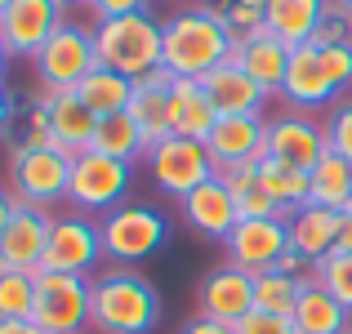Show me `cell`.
<instances>
[{"instance_id": "obj_16", "label": "cell", "mask_w": 352, "mask_h": 334, "mask_svg": "<svg viewBox=\"0 0 352 334\" xmlns=\"http://www.w3.org/2000/svg\"><path fill=\"white\" fill-rule=\"evenodd\" d=\"M214 170L267 161V116H219L206 138Z\"/></svg>"}, {"instance_id": "obj_35", "label": "cell", "mask_w": 352, "mask_h": 334, "mask_svg": "<svg viewBox=\"0 0 352 334\" xmlns=\"http://www.w3.org/2000/svg\"><path fill=\"white\" fill-rule=\"evenodd\" d=\"M312 276H317V281L352 312V254H339V249H335V254H326L317 267H312Z\"/></svg>"}, {"instance_id": "obj_40", "label": "cell", "mask_w": 352, "mask_h": 334, "mask_svg": "<svg viewBox=\"0 0 352 334\" xmlns=\"http://www.w3.org/2000/svg\"><path fill=\"white\" fill-rule=\"evenodd\" d=\"M179 334H236V326H223V321H210V317H201V312H197V317H192Z\"/></svg>"}, {"instance_id": "obj_18", "label": "cell", "mask_w": 352, "mask_h": 334, "mask_svg": "<svg viewBox=\"0 0 352 334\" xmlns=\"http://www.w3.org/2000/svg\"><path fill=\"white\" fill-rule=\"evenodd\" d=\"M179 210H183V223H188L197 236L219 241V245L232 236V227L241 223L236 201H232V192H228V183L219 179V174H214V179H206L197 192H188V197L179 201Z\"/></svg>"}, {"instance_id": "obj_32", "label": "cell", "mask_w": 352, "mask_h": 334, "mask_svg": "<svg viewBox=\"0 0 352 334\" xmlns=\"http://www.w3.org/2000/svg\"><path fill=\"white\" fill-rule=\"evenodd\" d=\"M299 285L294 276H285L281 267L272 272H258L254 276V312H267V317H290L294 299H299Z\"/></svg>"}, {"instance_id": "obj_39", "label": "cell", "mask_w": 352, "mask_h": 334, "mask_svg": "<svg viewBox=\"0 0 352 334\" xmlns=\"http://www.w3.org/2000/svg\"><path fill=\"white\" fill-rule=\"evenodd\" d=\"M85 9L94 14V23H103L120 14H147V0H85Z\"/></svg>"}, {"instance_id": "obj_38", "label": "cell", "mask_w": 352, "mask_h": 334, "mask_svg": "<svg viewBox=\"0 0 352 334\" xmlns=\"http://www.w3.org/2000/svg\"><path fill=\"white\" fill-rule=\"evenodd\" d=\"M236 334H299L290 317H267V312H250L236 326Z\"/></svg>"}, {"instance_id": "obj_42", "label": "cell", "mask_w": 352, "mask_h": 334, "mask_svg": "<svg viewBox=\"0 0 352 334\" xmlns=\"http://www.w3.org/2000/svg\"><path fill=\"white\" fill-rule=\"evenodd\" d=\"M339 254H352V214H339V241H335Z\"/></svg>"}, {"instance_id": "obj_49", "label": "cell", "mask_w": 352, "mask_h": 334, "mask_svg": "<svg viewBox=\"0 0 352 334\" xmlns=\"http://www.w3.org/2000/svg\"><path fill=\"white\" fill-rule=\"evenodd\" d=\"M5 9H9V0H0V14H5Z\"/></svg>"}, {"instance_id": "obj_7", "label": "cell", "mask_w": 352, "mask_h": 334, "mask_svg": "<svg viewBox=\"0 0 352 334\" xmlns=\"http://www.w3.org/2000/svg\"><path fill=\"white\" fill-rule=\"evenodd\" d=\"M36 80L41 89H76L89 71L98 67V49H94V27L76 23V18H63L58 32L41 45L36 54Z\"/></svg>"}, {"instance_id": "obj_3", "label": "cell", "mask_w": 352, "mask_h": 334, "mask_svg": "<svg viewBox=\"0 0 352 334\" xmlns=\"http://www.w3.org/2000/svg\"><path fill=\"white\" fill-rule=\"evenodd\" d=\"M352 89V45H299L290 54L285 67V85H281V103L294 111H312L335 107Z\"/></svg>"}, {"instance_id": "obj_37", "label": "cell", "mask_w": 352, "mask_h": 334, "mask_svg": "<svg viewBox=\"0 0 352 334\" xmlns=\"http://www.w3.org/2000/svg\"><path fill=\"white\" fill-rule=\"evenodd\" d=\"M308 45H352V14H348L344 5H335V0H330Z\"/></svg>"}, {"instance_id": "obj_15", "label": "cell", "mask_w": 352, "mask_h": 334, "mask_svg": "<svg viewBox=\"0 0 352 334\" xmlns=\"http://www.w3.org/2000/svg\"><path fill=\"white\" fill-rule=\"evenodd\" d=\"M63 18L67 14L54 0H9V9L0 14V41H5L9 58H36Z\"/></svg>"}, {"instance_id": "obj_4", "label": "cell", "mask_w": 352, "mask_h": 334, "mask_svg": "<svg viewBox=\"0 0 352 334\" xmlns=\"http://www.w3.org/2000/svg\"><path fill=\"white\" fill-rule=\"evenodd\" d=\"M98 67H112L129 80H143L161 67V23L152 14H120L94 23Z\"/></svg>"}, {"instance_id": "obj_34", "label": "cell", "mask_w": 352, "mask_h": 334, "mask_svg": "<svg viewBox=\"0 0 352 334\" xmlns=\"http://www.w3.org/2000/svg\"><path fill=\"white\" fill-rule=\"evenodd\" d=\"M214 23H223L232 36H250L263 27V5L267 0H197Z\"/></svg>"}, {"instance_id": "obj_46", "label": "cell", "mask_w": 352, "mask_h": 334, "mask_svg": "<svg viewBox=\"0 0 352 334\" xmlns=\"http://www.w3.org/2000/svg\"><path fill=\"white\" fill-rule=\"evenodd\" d=\"M5 67H9V49H5V41H0V80H5Z\"/></svg>"}, {"instance_id": "obj_33", "label": "cell", "mask_w": 352, "mask_h": 334, "mask_svg": "<svg viewBox=\"0 0 352 334\" xmlns=\"http://www.w3.org/2000/svg\"><path fill=\"white\" fill-rule=\"evenodd\" d=\"M36 276L41 272H18V267H5V272H0V321H32Z\"/></svg>"}, {"instance_id": "obj_8", "label": "cell", "mask_w": 352, "mask_h": 334, "mask_svg": "<svg viewBox=\"0 0 352 334\" xmlns=\"http://www.w3.org/2000/svg\"><path fill=\"white\" fill-rule=\"evenodd\" d=\"M72 183V152L63 147H27V152H9V192L18 205L50 210L67 201Z\"/></svg>"}, {"instance_id": "obj_9", "label": "cell", "mask_w": 352, "mask_h": 334, "mask_svg": "<svg viewBox=\"0 0 352 334\" xmlns=\"http://www.w3.org/2000/svg\"><path fill=\"white\" fill-rule=\"evenodd\" d=\"M143 161H147L152 183L165 192V197H174V201H183L188 192H197L206 179L219 174L214 161H210V152H206V143H197V138H179V134L152 143Z\"/></svg>"}, {"instance_id": "obj_10", "label": "cell", "mask_w": 352, "mask_h": 334, "mask_svg": "<svg viewBox=\"0 0 352 334\" xmlns=\"http://www.w3.org/2000/svg\"><path fill=\"white\" fill-rule=\"evenodd\" d=\"M32 321L45 334H85V326H89V276L41 272L36 276Z\"/></svg>"}, {"instance_id": "obj_47", "label": "cell", "mask_w": 352, "mask_h": 334, "mask_svg": "<svg viewBox=\"0 0 352 334\" xmlns=\"http://www.w3.org/2000/svg\"><path fill=\"white\" fill-rule=\"evenodd\" d=\"M335 5H344V9H348V14H352V0H335Z\"/></svg>"}, {"instance_id": "obj_11", "label": "cell", "mask_w": 352, "mask_h": 334, "mask_svg": "<svg viewBox=\"0 0 352 334\" xmlns=\"http://www.w3.org/2000/svg\"><path fill=\"white\" fill-rule=\"evenodd\" d=\"M103 227L98 219L80 214H58L50 227V245H45V263L41 272H76V276H94L98 263H103Z\"/></svg>"}, {"instance_id": "obj_13", "label": "cell", "mask_w": 352, "mask_h": 334, "mask_svg": "<svg viewBox=\"0 0 352 334\" xmlns=\"http://www.w3.org/2000/svg\"><path fill=\"white\" fill-rule=\"evenodd\" d=\"M285 245H290L285 219H241L232 227V236L223 241V263L258 276V272H272L281 263Z\"/></svg>"}, {"instance_id": "obj_1", "label": "cell", "mask_w": 352, "mask_h": 334, "mask_svg": "<svg viewBox=\"0 0 352 334\" xmlns=\"http://www.w3.org/2000/svg\"><path fill=\"white\" fill-rule=\"evenodd\" d=\"M161 290L138 267H107L89 276V330L98 334H152L161 326Z\"/></svg>"}, {"instance_id": "obj_29", "label": "cell", "mask_w": 352, "mask_h": 334, "mask_svg": "<svg viewBox=\"0 0 352 334\" xmlns=\"http://www.w3.org/2000/svg\"><path fill=\"white\" fill-rule=\"evenodd\" d=\"M219 179L228 183L241 219H281V205L258 188V165H228V170H219Z\"/></svg>"}, {"instance_id": "obj_2", "label": "cell", "mask_w": 352, "mask_h": 334, "mask_svg": "<svg viewBox=\"0 0 352 334\" xmlns=\"http://www.w3.org/2000/svg\"><path fill=\"white\" fill-rule=\"evenodd\" d=\"M232 45H236V36L223 23H214L201 5H192V9H183V14L161 23V67L170 76L201 80L219 63L232 58Z\"/></svg>"}, {"instance_id": "obj_17", "label": "cell", "mask_w": 352, "mask_h": 334, "mask_svg": "<svg viewBox=\"0 0 352 334\" xmlns=\"http://www.w3.org/2000/svg\"><path fill=\"white\" fill-rule=\"evenodd\" d=\"M50 227H54L50 210L18 205L14 219H9L5 232H0V263L18 267V272H41L45 245H50Z\"/></svg>"}, {"instance_id": "obj_28", "label": "cell", "mask_w": 352, "mask_h": 334, "mask_svg": "<svg viewBox=\"0 0 352 334\" xmlns=\"http://www.w3.org/2000/svg\"><path fill=\"white\" fill-rule=\"evenodd\" d=\"M129 94H134V80L120 76V71H112V67H94V71H89V76L76 85V98H80L89 111H94L98 120L125 111V107H129Z\"/></svg>"}, {"instance_id": "obj_5", "label": "cell", "mask_w": 352, "mask_h": 334, "mask_svg": "<svg viewBox=\"0 0 352 334\" xmlns=\"http://www.w3.org/2000/svg\"><path fill=\"white\" fill-rule=\"evenodd\" d=\"M98 227H103V254L112 267L147 263L170 245V219L143 201H125L120 210L98 219Z\"/></svg>"}, {"instance_id": "obj_41", "label": "cell", "mask_w": 352, "mask_h": 334, "mask_svg": "<svg viewBox=\"0 0 352 334\" xmlns=\"http://www.w3.org/2000/svg\"><path fill=\"white\" fill-rule=\"evenodd\" d=\"M14 120H18V107H14V94H9L5 85H0V143L9 138V129H14Z\"/></svg>"}, {"instance_id": "obj_50", "label": "cell", "mask_w": 352, "mask_h": 334, "mask_svg": "<svg viewBox=\"0 0 352 334\" xmlns=\"http://www.w3.org/2000/svg\"><path fill=\"white\" fill-rule=\"evenodd\" d=\"M0 272H5V263H0Z\"/></svg>"}, {"instance_id": "obj_22", "label": "cell", "mask_w": 352, "mask_h": 334, "mask_svg": "<svg viewBox=\"0 0 352 334\" xmlns=\"http://www.w3.org/2000/svg\"><path fill=\"white\" fill-rule=\"evenodd\" d=\"M41 98H45V107H50L54 143H58L63 152H72V156L89 152L94 129H98V116L76 98V89H41Z\"/></svg>"}, {"instance_id": "obj_21", "label": "cell", "mask_w": 352, "mask_h": 334, "mask_svg": "<svg viewBox=\"0 0 352 334\" xmlns=\"http://www.w3.org/2000/svg\"><path fill=\"white\" fill-rule=\"evenodd\" d=\"M170 85L174 76L165 67L147 71L143 80H134V94H129V107L125 116L138 125V134H143V143H161V138H170Z\"/></svg>"}, {"instance_id": "obj_26", "label": "cell", "mask_w": 352, "mask_h": 334, "mask_svg": "<svg viewBox=\"0 0 352 334\" xmlns=\"http://www.w3.org/2000/svg\"><path fill=\"white\" fill-rule=\"evenodd\" d=\"M330 0H267L263 5V27L285 45H308L312 32H317L321 14H326Z\"/></svg>"}, {"instance_id": "obj_36", "label": "cell", "mask_w": 352, "mask_h": 334, "mask_svg": "<svg viewBox=\"0 0 352 334\" xmlns=\"http://www.w3.org/2000/svg\"><path fill=\"white\" fill-rule=\"evenodd\" d=\"M326 143L335 156H344L352 165V94H344L335 107L326 111Z\"/></svg>"}, {"instance_id": "obj_24", "label": "cell", "mask_w": 352, "mask_h": 334, "mask_svg": "<svg viewBox=\"0 0 352 334\" xmlns=\"http://www.w3.org/2000/svg\"><path fill=\"white\" fill-rule=\"evenodd\" d=\"M290 321H294L299 334H348L352 312L317 281V276H308V281L299 285V299H294Z\"/></svg>"}, {"instance_id": "obj_25", "label": "cell", "mask_w": 352, "mask_h": 334, "mask_svg": "<svg viewBox=\"0 0 352 334\" xmlns=\"http://www.w3.org/2000/svg\"><path fill=\"white\" fill-rule=\"evenodd\" d=\"M285 232H290V245L299 249L308 263H321L326 254H335V241H339V210L299 205L290 219H285Z\"/></svg>"}, {"instance_id": "obj_44", "label": "cell", "mask_w": 352, "mask_h": 334, "mask_svg": "<svg viewBox=\"0 0 352 334\" xmlns=\"http://www.w3.org/2000/svg\"><path fill=\"white\" fill-rule=\"evenodd\" d=\"M0 334H45L36 321H0Z\"/></svg>"}, {"instance_id": "obj_20", "label": "cell", "mask_w": 352, "mask_h": 334, "mask_svg": "<svg viewBox=\"0 0 352 334\" xmlns=\"http://www.w3.org/2000/svg\"><path fill=\"white\" fill-rule=\"evenodd\" d=\"M290 54H294V45L276 41L267 27H258V32H250V36H236V45H232V58L267 89V94H281Z\"/></svg>"}, {"instance_id": "obj_51", "label": "cell", "mask_w": 352, "mask_h": 334, "mask_svg": "<svg viewBox=\"0 0 352 334\" xmlns=\"http://www.w3.org/2000/svg\"><path fill=\"white\" fill-rule=\"evenodd\" d=\"M348 334H352V326H348Z\"/></svg>"}, {"instance_id": "obj_12", "label": "cell", "mask_w": 352, "mask_h": 334, "mask_svg": "<svg viewBox=\"0 0 352 334\" xmlns=\"http://www.w3.org/2000/svg\"><path fill=\"white\" fill-rule=\"evenodd\" d=\"M326 152H330L326 120H317L312 111L281 107L267 120V156H272V161L294 165V170H312Z\"/></svg>"}, {"instance_id": "obj_19", "label": "cell", "mask_w": 352, "mask_h": 334, "mask_svg": "<svg viewBox=\"0 0 352 334\" xmlns=\"http://www.w3.org/2000/svg\"><path fill=\"white\" fill-rule=\"evenodd\" d=\"M201 85H206V94H210L219 116H263V103L272 98L236 58L219 63L210 76H201Z\"/></svg>"}, {"instance_id": "obj_23", "label": "cell", "mask_w": 352, "mask_h": 334, "mask_svg": "<svg viewBox=\"0 0 352 334\" xmlns=\"http://www.w3.org/2000/svg\"><path fill=\"white\" fill-rule=\"evenodd\" d=\"M214 120H219V111L210 103L206 85L192 80V76H174V85H170V134L206 143Z\"/></svg>"}, {"instance_id": "obj_30", "label": "cell", "mask_w": 352, "mask_h": 334, "mask_svg": "<svg viewBox=\"0 0 352 334\" xmlns=\"http://www.w3.org/2000/svg\"><path fill=\"white\" fill-rule=\"evenodd\" d=\"M258 188L281 205V219H290L299 205H308V170H294L281 161H258Z\"/></svg>"}, {"instance_id": "obj_27", "label": "cell", "mask_w": 352, "mask_h": 334, "mask_svg": "<svg viewBox=\"0 0 352 334\" xmlns=\"http://www.w3.org/2000/svg\"><path fill=\"white\" fill-rule=\"evenodd\" d=\"M352 197V165L344 161V156L326 152L317 165L308 170V205H321V210H339L344 214Z\"/></svg>"}, {"instance_id": "obj_45", "label": "cell", "mask_w": 352, "mask_h": 334, "mask_svg": "<svg viewBox=\"0 0 352 334\" xmlns=\"http://www.w3.org/2000/svg\"><path fill=\"white\" fill-rule=\"evenodd\" d=\"M54 5H58L63 14H67V9H85V0H54Z\"/></svg>"}, {"instance_id": "obj_48", "label": "cell", "mask_w": 352, "mask_h": 334, "mask_svg": "<svg viewBox=\"0 0 352 334\" xmlns=\"http://www.w3.org/2000/svg\"><path fill=\"white\" fill-rule=\"evenodd\" d=\"M344 214H352V197H348V205H344Z\"/></svg>"}, {"instance_id": "obj_31", "label": "cell", "mask_w": 352, "mask_h": 334, "mask_svg": "<svg viewBox=\"0 0 352 334\" xmlns=\"http://www.w3.org/2000/svg\"><path fill=\"white\" fill-rule=\"evenodd\" d=\"M89 152H103V156H112V161L134 165V161H143V156H147V143H143V134H138L134 120H129L125 111H116V116H103V120H98Z\"/></svg>"}, {"instance_id": "obj_14", "label": "cell", "mask_w": 352, "mask_h": 334, "mask_svg": "<svg viewBox=\"0 0 352 334\" xmlns=\"http://www.w3.org/2000/svg\"><path fill=\"white\" fill-rule=\"evenodd\" d=\"M197 312L210 321H223V326H241L254 312V276L232 263L210 267L197 285Z\"/></svg>"}, {"instance_id": "obj_43", "label": "cell", "mask_w": 352, "mask_h": 334, "mask_svg": "<svg viewBox=\"0 0 352 334\" xmlns=\"http://www.w3.org/2000/svg\"><path fill=\"white\" fill-rule=\"evenodd\" d=\"M14 210H18V197L9 188H0V232H5V223L14 219Z\"/></svg>"}, {"instance_id": "obj_6", "label": "cell", "mask_w": 352, "mask_h": 334, "mask_svg": "<svg viewBox=\"0 0 352 334\" xmlns=\"http://www.w3.org/2000/svg\"><path fill=\"white\" fill-rule=\"evenodd\" d=\"M129 188H134V165L112 161L103 152L72 156V183H67L72 210H80L89 219H103L129 201Z\"/></svg>"}]
</instances>
